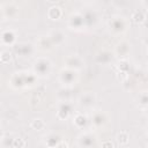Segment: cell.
I'll use <instances>...</instances> for the list:
<instances>
[{"label": "cell", "instance_id": "8992f818", "mask_svg": "<svg viewBox=\"0 0 148 148\" xmlns=\"http://www.w3.org/2000/svg\"><path fill=\"white\" fill-rule=\"evenodd\" d=\"M12 60V52L9 50H3L0 52V61L1 64H8Z\"/></svg>", "mask_w": 148, "mask_h": 148}, {"label": "cell", "instance_id": "9c48e42d", "mask_svg": "<svg viewBox=\"0 0 148 148\" xmlns=\"http://www.w3.org/2000/svg\"><path fill=\"white\" fill-rule=\"evenodd\" d=\"M101 148H114V145L111 140H104L101 143Z\"/></svg>", "mask_w": 148, "mask_h": 148}, {"label": "cell", "instance_id": "30bf717a", "mask_svg": "<svg viewBox=\"0 0 148 148\" xmlns=\"http://www.w3.org/2000/svg\"><path fill=\"white\" fill-rule=\"evenodd\" d=\"M39 102H40V98H39V97H31V98H30V105H31V106L38 105Z\"/></svg>", "mask_w": 148, "mask_h": 148}, {"label": "cell", "instance_id": "52a82bcc", "mask_svg": "<svg viewBox=\"0 0 148 148\" xmlns=\"http://www.w3.org/2000/svg\"><path fill=\"white\" fill-rule=\"evenodd\" d=\"M25 145H27L25 140H24L23 138H21V136H16V138H14V139H13V142H12L13 148H24Z\"/></svg>", "mask_w": 148, "mask_h": 148}, {"label": "cell", "instance_id": "7c38bea8", "mask_svg": "<svg viewBox=\"0 0 148 148\" xmlns=\"http://www.w3.org/2000/svg\"><path fill=\"white\" fill-rule=\"evenodd\" d=\"M146 148H148V143H147V146H146Z\"/></svg>", "mask_w": 148, "mask_h": 148}, {"label": "cell", "instance_id": "7a4b0ae2", "mask_svg": "<svg viewBox=\"0 0 148 148\" xmlns=\"http://www.w3.org/2000/svg\"><path fill=\"white\" fill-rule=\"evenodd\" d=\"M131 20L135 24H142L147 20V14H146L145 10H140V9L133 10L132 14H131Z\"/></svg>", "mask_w": 148, "mask_h": 148}, {"label": "cell", "instance_id": "277c9868", "mask_svg": "<svg viewBox=\"0 0 148 148\" xmlns=\"http://www.w3.org/2000/svg\"><path fill=\"white\" fill-rule=\"evenodd\" d=\"M45 126H46L45 121L42 118H34L30 121V127L32 130H35V131H42V130L45 128Z\"/></svg>", "mask_w": 148, "mask_h": 148}, {"label": "cell", "instance_id": "3957f363", "mask_svg": "<svg viewBox=\"0 0 148 148\" xmlns=\"http://www.w3.org/2000/svg\"><path fill=\"white\" fill-rule=\"evenodd\" d=\"M61 16H62V9H61V7H59L57 5H53V6H51L47 9V17L50 20L56 21V20H59Z\"/></svg>", "mask_w": 148, "mask_h": 148}, {"label": "cell", "instance_id": "5b68a950", "mask_svg": "<svg viewBox=\"0 0 148 148\" xmlns=\"http://www.w3.org/2000/svg\"><path fill=\"white\" fill-rule=\"evenodd\" d=\"M117 142H118V145H120V146H126L127 143H128V141H130V135H128V133L126 132V131H121V132H119L118 134H117Z\"/></svg>", "mask_w": 148, "mask_h": 148}, {"label": "cell", "instance_id": "6da1fadb", "mask_svg": "<svg viewBox=\"0 0 148 148\" xmlns=\"http://www.w3.org/2000/svg\"><path fill=\"white\" fill-rule=\"evenodd\" d=\"M95 99H96L95 94L88 91V92H84V94H82V95L80 96V98H79V104H80L81 106L89 108V106H91V105L95 103Z\"/></svg>", "mask_w": 148, "mask_h": 148}, {"label": "cell", "instance_id": "8fae6325", "mask_svg": "<svg viewBox=\"0 0 148 148\" xmlns=\"http://www.w3.org/2000/svg\"><path fill=\"white\" fill-rule=\"evenodd\" d=\"M147 54H148V46H147Z\"/></svg>", "mask_w": 148, "mask_h": 148}, {"label": "cell", "instance_id": "ba28073f", "mask_svg": "<svg viewBox=\"0 0 148 148\" xmlns=\"http://www.w3.org/2000/svg\"><path fill=\"white\" fill-rule=\"evenodd\" d=\"M117 77H118V80H120V81H126L127 79H128V74H127V72H125V71H118V73H117Z\"/></svg>", "mask_w": 148, "mask_h": 148}]
</instances>
